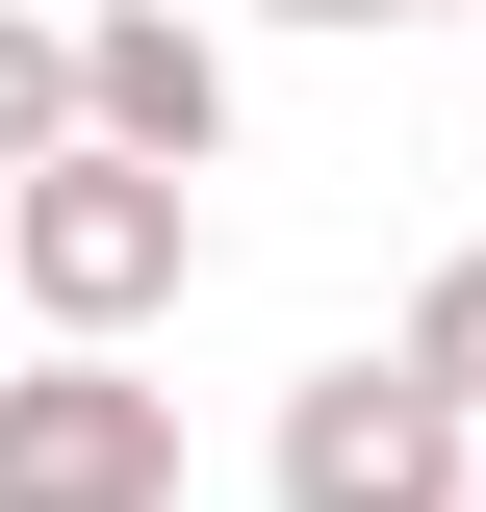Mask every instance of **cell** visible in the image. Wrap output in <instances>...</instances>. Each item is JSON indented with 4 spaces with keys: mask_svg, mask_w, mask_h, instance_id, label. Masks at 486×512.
Listing matches in <instances>:
<instances>
[{
    "mask_svg": "<svg viewBox=\"0 0 486 512\" xmlns=\"http://www.w3.org/2000/svg\"><path fill=\"white\" fill-rule=\"evenodd\" d=\"M384 359H410L435 410H461V436H486V256H435V282H410V333H384Z\"/></svg>",
    "mask_w": 486,
    "mask_h": 512,
    "instance_id": "cell-5",
    "label": "cell"
},
{
    "mask_svg": "<svg viewBox=\"0 0 486 512\" xmlns=\"http://www.w3.org/2000/svg\"><path fill=\"white\" fill-rule=\"evenodd\" d=\"M0 512H180V384H128V333H0Z\"/></svg>",
    "mask_w": 486,
    "mask_h": 512,
    "instance_id": "cell-2",
    "label": "cell"
},
{
    "mask_svg": "<svg viewBox=\"0 0 486 512\" xmlns=\"http://www.w3.org/2000/svg\"><path fill=\"white\" fill-rule=\"evenodd\" d=\"M461 512H486V461H461Z\"/></svg>",
    "mask_w": 486,
    "mask_h": 512,
    "instance_id": "cell-8",
    "label": "cell"
},
{
    "mask_svg": "<svg viewBox=\"0 0 486 512\" xmlns=\"http://www.w3.org/2000/svg\"><path fill=\"white\" fill-rule=\"evenodd\" d=\"M282 26H435V0H282Z\"/></svg>",
    "mask_w": 486,
    "mask_h": 512,
    "instance_id": "cell-7",
    "label": "cell"
},
{
    "mask_svg": "<svg viewBox=\"0 0 486 512\" xmlns=\"http://www.w3.org/2000/svg\"><path fill=\"white\" fill-rule=\"evenodd\" d=\"M180 282H205V180H154L103 128H52V154L0 180V308L26 333H154Z\"/></svg>",
    "mask_w": 486,
    "mask_h": 512,
    "instance_id": "cell-1",
    "label": "cell"
},
{
    "mask_svg": "<svg viewBox=\"0 0 486 512\" xmlns=\"http://www.w3.org/2000/svg\"><path fill=\"white\" fill-rule=\"evenodd\" d=\"M77 128L154 154V180H205V154H231V52H205V0H103V26H77Z\"/></svg>",
    "mask_w": 486,
    "mask_h": 512,
    "instance_id": "cell-4",
    "label": "cell"
},
{
    "mask_svg": "<svg viewBox=\"0 0 486 512\" xmlns=\"http://www.w3.org/2000/svg\"><path fill=\"white\" fill-rule=\"evenodd\" d=\"M52 128H77V26H52V0H0V180H26Z\"/></svg>",
    "mask_w": 486,
    "mask_h": 512,
    "instance_id": "cell-6",
    "label": "cell"
},
{
    "mask_svg": "<svg viewBox=\"0 0 486 512\" xmlns=\"http://www.w3.org/2000/svg\"><path fill=\"white\" fill-rule=\"evenodd\" d=\"M0 333H26V308H0Z\"/></svg>",
    "mask_w": 486,
    "mask_h": 512,
    "instance_id": "cell-9",
    "label": "cell"
},
{
    "mask_svg": "<svg viewBox=\"0 0 486 512\" xmlns=\"http://www.w3.org/2000/svg\"><path fill=\"white\" fill-rule=\"evenodd\" d=\"M461 410H435L410 359H307L282 384V512H461Z\"/></svg>",
    "mask_w": 486,
    "mask_h": 512,
    "instance_id": "cell-3",
    "label": "cell"
}]
</instances>
